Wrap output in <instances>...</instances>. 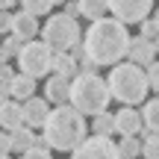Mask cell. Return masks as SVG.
<instances>
[{"label":"cell","mask_w":159,"mask_h":159,"mask_svg":"<svg viewBox=\"0 0 159 159\" xmlns=\"http://www.w3.org/2000/svg\"><path fill=\"white\" fill-rule=\"evenodd\" d=\"M18 41H21V39H15V35L3 41V65H6V59L12 56V50H18V53H21V47H24V44H18Z\"/></svg>","instance_id":"484cf974"},{"label":"cell","mask_w":159,"mask_h":159,"mask_svg":"<svg viewBox=\"0 0 159 159\" xmlns=\"http://www.w3.org/2000/svg\"><path fill=\"white\" fill-rule=\"evenodd\" d=\"M41 41L53 53H68L80 44V27L71 15H50L41 27Z\"/></svg>","instance_id":"5b68a950"},{"label":"cell","mask_w":159,"mask_h":159,"mask_svg":"<svg viewBox=\"0 0 159 159\" xmlns=\"http://www.w3.org/2000/svg\"><path fill=\"white\" fill-rule=\"evenodd\" d=\"M50 9H53V3H50V0H27V3H24V12H27V15H33V18L47 15Z\"/></svg>","instance_id":"7402d4cb"},{"label":"cell","mask_w":159,"mask_h":159,"mask_svg":"<svg viewBox=\"0 0 159 159\" xmlns=\"http://www.w3.org/2000/svg\"><path fill=\"white\" fill-rule=\"evenodd\" d=\"M74 71H77V62H74V56H68V53H56L53 56V74L56 77H74Z\"/></svg>","instance_id":"d6986e66"},{"label":"cell","mask_w":159,"mask_h":159,"mask_svg":"<svg viewBox=\"0 0 159 159\" xmlns=\"http://www.w3.org/2000/svg\"><path fill=\"white\" fill-rule=\"evenodd\" d=\"M0 148H3V156H9V150H12V136H9V133H3V139H0Z\"/></svg>","instance_id":"f546056e"},{"label":"cell","mask_w":159,"mask_h":159,"mask_svg":"<svg viewBox=\"0 0 159 159\" xmlns=\"http://www.w3.org/2000/svg\"><path fill=\"white\" fill-rule=\"evenodd\" d=\"M3 159H12V156H3Z\"/></svg>","instance_id":"d6a6232c"},{"label":"cell","mask_w":159,"mask_h":159,"mask_svg":"<svg viewBox=\"0 0 159 159\" xmlns=\"http://www.w3.org/2000/svg\"><path fill=\"white\" fill-rule=\"evenodd\" d=\"M68 15H71V18L80 15V3H68Z\"/></svg>","instance_id":"4dcf8cb0"},{"label":"cell","mask_w":159,"mask_h":159,"mask_svg":"<svg viewBox=\"0 0 159 159\" xmlns=\"http://www.w3.org/2000/svg\"><path fill=\"white\" fill-rule=\"evenodd\" d=\"M109 100H112V94H109V83L103 77H97V74H77L74 80H71V100L68 103L80 115L97 118V115L106 112Z\"/></svg>","instance_id":"3957f363"},{"label":"cell","mask_w":159,"mask_h":159,"mask_svg":"<svg viewBox=\"0 0 159 159\" xmlns=\"http://www.w3.org/2000/svg\"><path fill=\"white\" fill-rule=\"evenodd\" d=\"M109 12L124 27L127 24H144L148 12H153V3L150 0H109Z\"/></svg>","instance_id":"52a82bcc"},{"label":"cell","mask_w":159,"mask_h":159,"mask_svg":"<svg viewBox=\"0 0 159 159\" xmlns=\"http://www.w3.org/2000/svg\"><path fill=\"white\" fill-rule=\"evenodd\" d=\"M12 97L15 100H33L35 97V80L33 77H27V74H18L15 77V85H12Z\"/></svg>","instance_id":"e0dca14e"},{"label":"cell","mask_w":159,"mask_h":159,"mask_svg":"<svg viewBox=\"0 0 159 159\" xmlns=\"http://www.w3.org/2000/svg\"><path fill=\"white\" fill-rule=\"evenodd\" d=\"M21 159H53V156L47 153V148H33L30 153H24Z\"/></svg>","instance_id":"83f0119b"},{"label":"cell","mask_w":159,"mask_h":159,"mask_svg":"<svg viewBox=\"0 0 159 159\" xmlns=\"http://www.w3.org/2000/svg\"><path fill=\"white\" fill-rule=\"evenodd\" d=\"M142 156H144V159H159V133H153V136L144 139V144H142Z\"/></svg>","instance_id":"cb8c5ba5"},{"label":"cell","mask_w":159,"mask_h":159,"mask_svg":"<svg viewBox=\"0 0 159 159\" xmlns=\"http://www.w3.org/2000/svg\"><path fill=\"white\" fill-rule=\"evenodd\" d=\"M15 77H18V74H12L9 65H3V68H0V91H3V100H9L12 85H15Z\"/></svg>","instance_id":"603a6c76"},{"label":"cell","mask_w":159,"mask_h":159,"mask_svg":"<svg viewBox=\"0 0 159 159\" xmlns=\"http://www.w3.org/2000/svg\"><path fill=\"white\" fill-rule=\"evenodd\" d=\"M12 27H15V15H9V12H3V15H0V30H3V33H9Z\"/></svg>","instance_id":"f1b7e54d"},{"label":"cell","mask_w":159,"mask_h":159,"mask_svg":"<svg viewBox=\"0 0 159 159\" xmlns=\"http://www.w3.org/2000/svg\"><path fill=\"white\" fill-rule=\"evenodd\" d=\"M53 109L47 106V100H41V97H33V100L24 103V124L30 127H44L47 118H50Z\"/></svg>","instance_id":"30bf717a"},{"label":"cell","mask_w":159,"mask_h":159,"mask_svg":"<svg viewBox=\"0 0 159 159\" xmlns=\"http://www.w3.org/2000/svg\"><path fill=\"white\" fill-rule=\"evenodd\" d=\"M142 112H136V109H130V106H124L121 112H115V127H118V133L124 139H133L139 130H142Z\"/></svg>","instance_id":"9c48e42d"},{"label":"cell","mask_w":159,"mask_h":159,"mask_svg":"<svg viewBox=\"0 0 159 159\" xmlns=\"http://www.w3.org/2000/svg\"><path fill=\"white\" fill-rule=\"evenodd\" d=\"M127 56H130L133 65H139V68H142V65H153L156 47L150 44V41H144V39H136V41L130 44V53H127Z\"/></svg>","instance_id":"5bb4252c"},{"label":"cell","mask_w":159,"mask_h":159,"mask_svg":"<svg viewBox=\"0 0 159 159\" xmlns=\"http://www.w3.org/2000/svg\"><path fill=\"white\" fill-rule=\"evenodd\" d=\"M12 35H15V39H21L24 44L35 41V35H41V30H39V18L27 15V12H18V15H15V27H12Z\"/></svg>","instance_id":"8fae6325"},{"label":"cell","mask_w":159,"mask_h":159,"mask_svg":"<svg viewBox=\"0 0 159 159\" xmlns=\"http://www.w3.org/2000/svg\"><path fill=\"white\" fill-rule=\"evenodd\" d=\"M106 12H109V3H106V0H80V15L89 18L91 24L103 21Z\"/></svg>","instance_id":"2e32d148"},{"label":"cell","mask_w":159,"mask_h":159,"mask_svg":"<svg viewBox=\"0 0 159 159\" xmlns=\"http://www.w3.org/2000/svg\"><path fill=\"white\" fill-rule=\"evenodd\" d=\"M142 121L148 124V136L159 133V97H153V100L144 103V109H142Z\"/></svg>","instance_id":"ac0fdd59"},{"label":"cell","mask_w":159,"mask_h":159,"mask_svg":"<svg viewBox=\"0 0 159 159\" xmlns=\"http://www.w3.org/2000/svg\"><path fill=\"white\" fill-rule=\"evenodd\" d=\"M130 35H127V27L115 18H103V21L91 24L85 30V39H83V47H85V56L89 62L94 65H118V59H124L130 53Z\"/></svg>","instance_id":"6da1fadb"},{"label":"cell","mask_w":159,"mask_h":159,"mask_svg":"<svg viewBox=\"0 0 159 159\" xmlns=\"http://www.w3.org/2000/svg\"><path fill=\"white\" fill-rule=\"evenodd\" d=\"M91 130H94V136H112V133H118V127H115V115H109V112H103V115H97L94 118V124H91Z\"/></svg>","instance_id":"ffe728a7"},{"label":"cell","mask_w":159,"mask_h":159,"mask_svg":"<svg viewBox=\"0 0 159 159\" xmlns=\"http://www.w3.org/2000/svg\"><path fill=\"white\" fill-rule=\"evenodd\" d=\"M148 83H150V89H153V91H159V62H153L148 68Z\"/></svg>","instance_id":"4316f807"},{"label":"cell","mask_w":159,"mask_h":159,"mask_svg":"<svg viewBox=\"0 0 159 159\" xmlns=\"http://www.w3.org/2000/svg\"><path fill=\"white\" fill-rule=\"evenodd\" d=\"M71 159H121V150L112 139L106 136H89L83 144L74 150Z\"/></svg>","instance_id":"ba28073f"},{"label":"cell","mask_w":159,"mask_h":159,"mask_svg":"<svg viewBox=\"0 0 159 159\" xmlns=\"http://www.w3.org/2000/svg\"><path fill=\"white\" fill-rule=\"evenodd\" d=\"M142 144L144 142H139L136 136H133V139H121V144H118L121 159H136V156H142Z\"/></svg>","instance_id":"44dd1931"},{"label":"cell","mask_w":159,"mask_h":159,"mask_svg":"<svg viewBox=\"0 0 159 159\" xmlns=\"http://www.w3.org/2000/svg\"><path fill=\"white\" fill-rule=\"evenodd\" d=\"M89 139L85 115H80L74 106H56L44 124V144L53 150H77Z\"/></svg>","instance_id":"7a4b0ae2"},{"label":"cell","mask_w":159,"mask_h":159,"mask_svg":"<svg viewBox=\"0 0 159 159\" xmlns=\"http://www.w3.org/2000/svg\"><path fill=\"white\" fill-rule=\"evenodd\" d=\"M12 136V150L15 153H30L33 148H39V142H35V136H33V130H27V127H18V130H12L9 133Z\"/></svg>","instance_id":"9a60e30c"},{"label":"cell","mask_w":159,"mask_h":159,"mask_svg":"<svg viewBox=\"0 0 159 159\" xmlns=\"http://www.w3.org/2000/svg\"><path fill=\"white\" fill-rule=\"evenodd\" d=\"M53 56L56 53L44 44V41H30V44L21 47L18 53V65H21V74L27 77H44L47 71H53Z\"/></svg>","instance_id":"8992f818"},{"label":"cell","mask_w":159,"mask_h":159,"mask_svg":"<svg viewBox=\"0 0 159 159\" xmlns=\"http://www.w3.org/2000/svg\"><path fill=\"white\" fill-rule=\"evenodd\" d=\"M109 94L115 97L118 103L133 109V103H142L144 94H148L150 83H148V71H142L139 65L124 62V65H115L109 71Z\"/></svg>","instance_id":"277c9868"},{"label":"cell","mask_w":159,"mask_h":159,"mask_svg":"<svg viewBox=\"0 0 159 159\" xmlns=\"http://www.w3.org/2000/svg\"><path fill=\"white\" fill-rule=\"evenodd\" d=\"M153 24H156V27H159V6H156V9H153Z\"/></svg>","instance_id":"1f68e13d"},{"label":"cell","mask_w":159,"mask_h":159,"mask_svg":"<svg viewBox=\"0 0 159 159\" xmlns=\"http://www.w3.org/2000/svg\"><path fill=\"white\" fill-rule=\"evenodd\" d=\"M142 39H144V41H150V44L159 39V27H156L153 21H144V24H142Z\"/></svg>","instance_id":"d4e9b609"},{"label":"cell","mask_w":159,"mask_h":159,"mask_svg":"<svg viewBox=\"0 0 159 159\" xmlns=\"http://www.w3.org/2000/svg\"><path fill=\"white\" fill-rule=\"evenodd\" d=\"M44 94H47V103H59V106H65V100H71V80L53 74L44 83Z\"/></svg>","instance_id":"7c38bea8"},{"label":"cell","mask_w":159,"mask_h":159,"mask_svg":"<svg viewBox=\"0 0 159 159\" xmlns=\"http://www.w3.org/2000/svg\"><path fill=\"white\" fill-rule=\"evenodd\" d=\"M0 124H3L6 133L18 130L24 124V103H15V100H3L0 106Z\"/></svg>","instance_id":"4fadbf2b"}]
</instances>
